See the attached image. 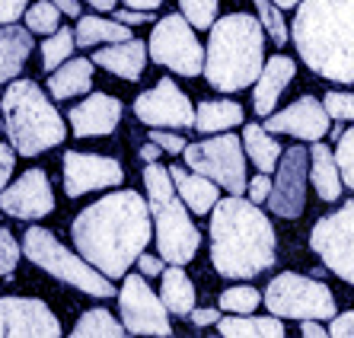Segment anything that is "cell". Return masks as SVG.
<instances>
[{
  "label": "cell",
  "mask_w": 354,
  "mask_h": 338,
  "mask_svg": "<svg viewBox=\"0 0 354 338\" xmlns=\"http://www.w3.org/2000/svg\"><path fill=\"white\" fill-rule=\"evenodd\" d=\"M23 252L29 262L39 265L41 272H48L58 281L74 284V288H80L83 294H90V297H112V294H118L112 278H106L96 265H90L83 256H74L71 249H64L58 243V236L51 230H45V227H29V230H26Z\"/></svg>",
  "instance_id": "obj_7"
},
{
  "label": "cell",
  "mask_w": 354,
  "mask_h": 338,
  "mask_svg": "<svg viewBox=\"0 0 354 338\" xmlns=\"http://www.w3.org/2000/svg\"><path fill=\"white\" fill-rule=\"evenodd\" d=\"M322 106H326L329 118H335V122H354V93L332 90V93H326Z\"/></svg>",
  "instance_id": "obj_38"
},
{
  "label": "cell",
  "mask_w": 354,
  "mask_h": 338,
  "mask_svg": "<svg viewBox=\"0 0 354 338\" xmlns=\"http://www.w3.org/2000/svg\"><path fill=\"white\" fill-rule=\"evenodd\" d=\"M211 262L221 278L249 281L278 262V236L256 201L230 195L211 211Z\"/></svg>",
  "instance_id": "obj_2"
},
{
  "label": "cell",
  "mask_w": 354,
  "mask_h": 338,
  "mask_svg": "<svg viewBox=\"0 0 354 338\" xmlns=\"http://www.w3.org/2000/svg\"><path fill=\"white\" fill-rule=\"evenodd\" d=\"M265 26L249 13H227L211 26L205 51V80L221 93L246 90L265 67Z\"/></svg>",
  "instance_id": "obj_4"
},
{
  "label": "cell",
  "mask_w": 354,
  "mask_h": 338,
  "mask_svg": "<svg viewBox=\"0 0 354 338\" xmlns=\"http://www.w3.org/2000/svg\"><path fill=\"white\" fill-rule=\"evenodd\" d=\"M74 45H77V35L71 29H55L51 39H45V45H41V67L45 71H58V64H64L71 58Z\"/></svg>",
  "instance_id": "obj_32"
},
{
  "label": "cell",
  "mask_w": 354,
  "mask_h": 338,
  "mask_svg": "<svg viewBox=\"0 0 354 338\" xmlns=\"http://www.w3.org/2000/svg\"><path fill=\"white\" fill-rule=\"evenodd\" d=\"M150 217V205L140 191H109L74 217L71 236L77 252L106 278H122L147 249L153 233Z\"/></svg>",
  "instance_id": "obj_1"
},
{
  "label": "cell",
  "mask_w": 354,
  "mask_h": 338,
  "mask_svg": "<svg viewBox=\"0 0 354 338\" xmlns=\"http://www.w3.org/2000/svg\"><path fill=\"white\" fill-rule=\"evenodd\" d=\"M61 7V13H71V17H77L80 13V0H55Z\"/></svg>",
  "instance_id": "obj_51"
},
{
  "label": "cell",
  "mask_w": 354,
  "mask_h": 338,
  "mask_svg": "<svg viewBox=\"0 0 354 338\" xmlns=\"http://www.w3.org/2000/svg\"><path fill=\"white\" fill-rule=\"evenodd\" d=\"M150 58L160 67H169L173 74L198 77L205 74V48L195 39V26L182 13L160 19L150 32Z\"/></svg>",
  "instance_id": "obj_10"
},
{
  "label": "cell",
  "mask_w": 354,
  "mask_h": 338,
  "mask_svg": "<svg viewBox=\"0 0 354 338\" xmlns=\"http://www.w3.org/2000/svg\"><path fill=\"white\" fill-rule=\"evenodd\" d=\"M93 64L106 67L109 74L122 77V80H138L144 64H147V45L140 39H128V41H112L109 48H99Z\"/></svg>",
  "instance_id": "obj_20"
},
{
  "label": "cell",
  "mask_w": 354,
  "mask_h": 338,
  "mask_svg": "<svg viewBox=\"0 0 354 338\" xmlns=\"http://www.w3.org/2000/svg\"><path fill=\"white\" fill-rule=\"evenodd\" d=\"M265 128L272 134H290L297 140H319L329 131V112L313 96H300L288 109L265 118Z\"/></svg>",
  "instance_id": "obj_18"
},
{
  "label": "cell",
  "mask_w": 354,
  "mask_h": 338,
  "mask_svg": "<svg viewBox=\"0 0 354 338\" xmlns=\"http://www.w3.org/2000/svg\"><path fill=\"white\" fill-rule=\"evenodd\" d=\"M243 147L262 173H274V166L281 163V144L265 124H246L243 128Z\"/></svg>",
  "instance_id": "obj_28"
},
{
  "label": "cell",
  "mask_w": 354,
  "mask_h": 338,
  "mask_svg": "<svg viewBox=\"0 0 354 338\" xmlns=\"http://www.w3.org/2000/svg\"><path fill=\"white\" fill-rule=\"evenodd\" d=\"M243 122V106L233 100H207L198 102L195 112V131L211 134V131H230Z\"/></svg>",
  "instance_id": "obj_27"
},
{
  "label": "cell",
  "mask_w": 354,
  "mask_h": 338,
  "mask_svg": "<svg viewBox=\"0 0 354 338\" xmlns=\"http://www.w3.org/2000/svg\"><path fill=\"white\" fill-rule=\"evenodd\" d=\"M329 332L335 338H351L354 335V310H348V313L335 316V319L329 322Z\"/></svg>",
  "instance_id": "obj_44"
},
{
  "label": "cell",
  "mask_w": 354,
  "mask_h": 338,
  "mask_svg": "<svg viewBox=\"0 0 354 338\" xmlns=\"http://www.w3.org/2000/svg\"><path fill=\"white\" fill-rule=\"evenodd\" d=\"M294 71L297 64L288 58V55H274L272 61H265L262 74L256 80V112L259 115H272L274 112V102L281 100V93L294 80Z\"/></svg>",
  "instance_id": "obj_21"
},
{
  "label": "cell",
  "mask_w": 354,
  "mask_h": 338,
  "mask_svg": "<svg viewBox=\"0 0 354 338\" xmlns=\"http://www.w3.org/2000/svg\"><path fill=\"white\" fill-rule=\"evenodd\" d=\"M77 45H83V48H96V45H102V41H128L134 39L131 35V26L124 23H112V19H99V17H80V23H77Z\"/></svg>",
  "instance_id": "obj_30"
},
{
  "label": "cell",
  "mask_w": 354,
  "mask_h": 338,
  "mask_svg": "<svg viewBox=\"0 0 354 338\" xmlns=\"http://www.w3.org/2000/svg\"><path fill=\"white\" fill-rule=\"evenodd\" d=\"M0 211L19 220H39L55 211V195L45 169H26L13 185L0 191Z\"/></svg>",
  "instance_id": "obj_17"
},
{
  "label": "cell",
  "mask_w": 354,
  "mask_h": 338,
  "mask_svg": "<svg viewBox=\"0 0 354 338\" xmlns=\"http://www.w3.org/2000/svg\"><path fill=\"white\" fill-rule=\"evenodd\" d=\"M300 332H304L306 338H319V335H326V329H322L316 319H304V326H300Z\"/></svg>",
  "instance_id": "obj_49"
},
{
  "label": "cell",
  "mask_w": 354,
  "mask_h": 338,
  "mask_svg": "<svg viewBox=\"0 0 354 338\" xmlns=\"http://www.w3.org/2000/svg\"><path fill=\"white\" fill-rule=\"evenodd\" d=\"M61 322L35 297H0V338H58Z\"/></svg>",
  "instance_id": "obj_15"
},
{
  "label": "cell",
  "mask_w": 354,
  "mask_h": 338,
  "mask_svg": "<svg viewBox=\"0 0 354 338\" xmlns=\"http://www.w3.org/2000/svg\"><path fill=\"white\" fill-rule=\"evenodd\" d=\"M192 322H195L198 329H205V326H214V322H221V313L217 310H192Z\"/></svg>",
  "instance_id": "obj_47"
},
{
  "label": "cell",
  "mask_w": 354,
  "mask_h": 338,
  "mask_svg": "<svg viewBox=\"0 0 354 338\" xmlns=\"http://www.w3.org/2000/svg\"><path fill=\"white\" fill-rule=\"evenodd\" d=\"M124 7H134V10H157L163 0H122Z\"/></svg>",
  "instance_id": "obj_50"
},
{
  "label": "cell",
  "mask_w": 354,
  "mask_h": 338,
  "mask_svg": "<svg viewBox=\"0 0 354 338\" xmlns=\"http://www.w3.org/2000/svg\"><path fill=\"white\" fill-rule=\"evenodd\" d=\"M310 179H313V189L322 201H338L342 195V169L335 163V153H332L326 144L316 140L310 147Z\"/></svg>",
  "instance_id": "obj_24"
},
{
  "label": "cell",
  "mask_w": 354,
  "mask_h": 338,
  "mask_svg": "<svg viewBox=\"0 0 354 338\" xmlns=\"http://www.w3.org/2000/svg\"><path fill=\"white\" fill-rule=\"evenodd\" d=\"M150 140H153V144H160V147H163V153H182V150L189 147V144H185V138H179V134H173V131H163V128H153V131H150Z\"/></svg>",
  "instance_id": "obj_40"
},
{
  "label": "cell",
  "mask_w": 354,
  "mask_h": 338,
  "mask_svg": "<svg viewBox=\"0 0 354 338\" xmlns=\"http://www.w3.org/2000/svg\"><path fill=\"white\" fill-rule=\"evenodd\" d=\"M144 185H147V205L157 223V246L166 265H189L198 252V227L189 217V205L173 191V176L166 166H144Z\"/></svg>",
  "instance_id": "obj_6"
},
{
  "label": "cell",
  "mask_w": 354,
  "mask_h": 338,
  "mask_svg": "<svg viewBox=\"0 0 354 338\" xmlns=\"http://www.w3.org/2000/svg\"><path fill=\"white\" fill-rule=\"evenodd\" d=\"M290 39L313 74L354 83V0H304Z\"/></svg>",
  "instance_id": "obj_3"
},
{
  "label": "cell",
  "mask_w": 354,
  "mask_h": 338,
  "mask_svg": "<svg viewBox=\"0 0 354 338\" xmlns=\"http://www.w3.org/2000/svg\"><path fill=\"white\" fill-rule=\"evenodd\" d=\"M252 3H256V13H259V19H262L265 32L274 39V45H284L290 35H288V26H284V19H281V13H278L281 7L274 0H252Z\"/></svg>",
  "instance_id": "obj_34"
},
{
  "label": "cell",
  "mask_w": 354,
  "mask_h": 338,
  "mask_svg": "<svg viewBox=\"0 0 354 338\" xmlns=\"http://www.w3.org/2000/svg\"><path fill=\"white\" fill-rule=\"evenodd\" d=\"M335 163L342 169V182L354 191V128L338 134V147H335Z\"/></svg>",
  "instance_id": "obj_37"
},
{
  "label": "cell",
  "mask_w": 354,
  "mask_h": 338,
  "mask_svg": "<svg viewBox=\"0 0 354 338\" xmlns=\"http://www.w3.org/2000/svg\"><path fill=\"white\" fill-rule=\"evenodd\" d=\"M13 163H17V150L7 147V144H0V191L7 189L10 176H13Z\"/></svg>",
  "instance_id": "obj_43"
},
{
  "label": "cell",
  "mask_w": 354,
  "mask_h": 338,
  "mask_svg": "<svg viewBox=\"0 0 354 338\" xmlns=\"http://www.w3.org/2000/svg\"><path fill=\"white\" fill-rule=\"evenodd\" d=\"M306 173H310V150L290 147L281 153L278 176L272 182V195H268V207L274 217H294L304 214L306 207Z\"/></svg>",
  "instance_id": "obj_13"
},
{
  "label": "cell",
  "mask_w": 354,
  "mask_h": 338,
  "mask_svg": "<svg viewBox=\"0 0 354 338\" xmlns=\"http://www.w3.org/2000/svg\"><path fill=\"white\" fill-rule=\"evenodd\" d=\"M124 322L112 319L109 310H86L80 316V322L74 326V335L77 338H96V335H106V338H118L124 335Z\"/></svg>",
  "instance_id": "obj_31"
},
{
  "label": "cell",
  "mask_w": 354,
  "mask_h": 338,
  "mask_svg": "<svg viewBox=\"0 0 354 338\" xmlns=\"http://www.w3.org/2000/svg\"><path fill=\"white\" fill-rule=\"evenodd\" d=\"M118 310L122 322L131 335H169V306L163 303L160 294L147 288L144 274H128L118 290Z\"/></svg>",
  "instance_id": "obj_12"
},
{
  "label": "cell",
  "mask_w": 354,
  "mask_h": 338,
  "mask_svg": "<svg viewBox=\"0 0 354 338\" xmlns=\"http://www.w3.org/2000/svg\"><path fill=\"white\" fill-rule=\"evenodd\" d=\"M122 122V102L109 93H93L71 109V128L77 138H106Z\"/></svg>",
  "instance_id": "obj_19"
},
{
  "label": "cell",
  "mask_w": 354,
  "mask_h": 338,
  "mask_svg": "<svg viewBox=\"0 0 354 338\" xmlns=\"http://www.w3.org/2000/svg\"><path fill=\"white\" fill-rule=\"evenodd\" d=\"M29 10V0H0V26L17 23L19 17H26Z\"/></svg>",
  "instance_id": "obj_41"
},
{
  "label": "cell",
  "mask_w": 354,
  "mask_h": 338,
  "mask_svg": "<svg viewBox=\"0 0 354 338\" xmlns=\"http://www.w3.org/2000/svg\"><path fill=\"white\" fill-rule=\"evenodd\" d=\"M163 303L169 306L173 316H189L195 310V288H192L189 274L182 272V265H169L163 272V290H160Z\"/></svg>",
  "instance_id": "obj_29"
},
{
  "label": "cell",
  "mask_w": 354,
  "mask_h": 338,
  "mask_svg": "<svg viewBox=\"0 0 354 338\" xmlns=\"http://www.w3.org/2000/svg\"><path fill=\"white\" fill-rule=\"evenodd\" d=\"M265 306L281 319H335V297L322 281L281 272L265 290Z\"/></svg>",
  "instance_id": "obj_8"
},
{
  "label": "cell",
  "mask_w": 354,
  "mask_h": 338,
  "mask_svg": "<svg viewBox=\"0 0 354 338\" xmlns=\"http://www.w3.org/2000/svg\"><path fill=\"white\" fill-rule=\"evenodd\" d=\"M3 131L19 157H39L45 150L58 147L67 128L61 112L48 102L35 80H13L0 100Z\"/></svg>",
  "instance_id": "obj_5"
},
{
  "label": "cell",
  "mask_w": 354,
  "mask_h": 338,
  "mask_svg": "<svg viewBox=\"0 0 354 338\" xmlns=\"http://www.w3.org/2000/svg\"><path fill=\"white\" fill-rule=\"evenodd\" d=\"M169 176H173L176 191H179V198L189 205L192 214H211L214 205L221 201L217 198L221 191H217L214 179H207V176L195 173V169H182V166H173Z\"/></svg>",
  "instance_id": "obj_22"
},
{
  "label": "cell",
  "mask_w": 354,
  "mask_h": 338,
  "mask_svg": "<svg viewBox=\"0 0 354 338\" xmlns=\"http://www.w3.org/2000/svg\"><path fill=\"white\" fill-rule=\"evenodd\" d=\"M221 335L230 338H281L284 335V322L281 316H249V313H233V319L217 322Z\"/></svg>",
  "instance_id": "obj_26"
},
{
  "label": "cell",
  "mask_w": 354,
  "mask_h": 338,
  "mask_svg": "<svg viewBox=\"0 0 354 338\" xmlns=\"http://www.w3.org/2000/svg\"><path fill=\"white\" fill-rule=\"evenodd\" d=\"M274 3H278L281 10H288V7H297V3H300V0H274Z\"/></svg>",
  "instance_id": "obj_53"
},
{
  "label": "cell",
  "mask_w": 354,
  "mask_h": 338,
  "mask_svg": "<svg viewBox=\"0 0 354 338\" xmlns=\"http://www.w3.org/2000/svg\"><path fill=\"white\" fill-rule=\"evenodd\" d=\"M17 262H19V243L13 239V233L3 227V230H0V278H10L13 268H17Z\"/></svg>",
  "instance_id": "obj_39"
},
{
  "label": "cell",
  "mask_w": 354,
  "mask_h": 338,
  "mask_svg": "<svg viewBox=\"0 0 354 338\" xmlns=\"http://www.w3.org/2000/svg\"><path fill=\"white\" fill-rule=\"evenodd\" d=\"M310 246L326 268L354 284V201H345L335 214L322 217L310 233Z\"/></svg>",
  "instance_id": "obj_11"
},
{
  "label": "cell",
  "mask_w": 354,
  "mask_h": 338,
  "mask_svg": "<svg viewBox=\"0 0 354 338\" xmlns=\"http://www.w3.org/2000/svg\"><path fill=\"white\" fill-rule=\"evenodd\" d=\"M182 157L189 169L214 179L221 189L233 191V195L246 191V157H243V140L236 134L223 131L221 138L189 144L182 150Z\"/></svg>",
  "instance_id": "obj_9"
},
{
  "label": "cell",
  "mask_w": 354,
  "mask_h": 338,
  "mask_svg": "<svg viewBox=\"0 0 354 338\" xmlns=\"http://www.w3.org/2000/svg\"><path fill=\"white\" fill-rule=\"evenodd\" d=\"M112 17L118 19V23H124V26H138V23H147L153 13L150 10H134V7H128V10H112Z\"/></svg>",
  "instance_id": "obj_45"
},
{
  "label": "cell",
  "mask_w": 354,
  "mask_h": 338,
  "mask_svg": "<svg viewBox=\"0 0 354 338\" xmlns=\"http://www.w3.org/2000/svg\"><path fill=\"white\" fill-rule=\"evenodd\" d=\"M124 169L112 157H96V153H80L67 150L64 153V191L67 198H80L96 189H115L122 185Z\"/></svg>",
  "instance_id": "obj_16"
},
{
  "label": "cell",
  "mask_w": 354,
  "mask_h": 338,
  "mask_svg": "<svg viewBox=\"0 0 354 338\" xmlns=\"http://www.w3.org/2000/svg\"><path fill=\"white\" fill-rule=\"evenodd\" d=\"M93 86V61L86 58H67L61 71H51L48 77V93L55 100H71L80 96Z\"/></svg>",
  "instance_id": "obj_25"
},
{
  "label": "cell",
  "mask_w": 354,
  "mask_h": 338,
  "mask_svg": "<svg viewBox=\"0 0 354 338\" xmlns=\"http://www.w3.org/2000/svg\"><path fill=\"white\" fill-rule=\"evenodd\" d=\"M134 115L150 128H195V109L169 77H163L153 90L140 93L134 100Z\"/></svg>",
  "instance_id": "obj_14"
},
{
  "label": "cell",
  "mask_w": 354,
  "mask_h": 338,
  "mask_svg": "<svg viewBox=\"0 0 354 338\" xmlns=\"http://www.w3.org/2000/svg\"><path fill=\"white\" fill-rule=\"evenodd\" d=\"M265 297H259L256 288H230L221 294V310L227 313H252Z\"/></svg>",
  "instance_id": "obj_36"
},
{
  "label": "cell",
  "mask_w": 354,
  "mask_h": 338,
  "mask_svg": "<svg viewBox=\"0 0 354 338\" xmlns=\"http://www.w3.org/2000/svg\"><path fill=\"white\" fill-rule=\"evenodd\" d=\"M138 268H140V274H144V278H157V274H163V256L153 259V256H144V252H140Z\"/></svg>",
  "instance_id": "obj_46"
},
{
  "label": "cell",
  "mask_w": 354,
  "mask_h": 338,
  "mask_svg": "<svg viewBox=\"0 0 354 338\" xmlns=\"http://www.w3.org/2000/svg\"><path fill=\"white\" fill-rule=\"evenodd\" d=\"M268 195H272V179H268V173H259L249 182V201L262 205V201H268Z\"/></svg>",
  "instance_id": "obj_42"
},
{
  "label": "cell",
  "mask_w": 354,
  "mask_h": 338,
  "mask_svg": "<svg viewBox=\"0 0 354 338\" xmlns=\"http://www.w3.org/2000/svg\"><path fill=\"white\" fill-rule=\"evenodd\" d=\"M90 7H96V10H102V13H112V10L118 7V0H86Z\"/></svg>",
  "instance_id": "obj_52"
},
{
  "label": "cell",
  "mask_w": 354,
  "mask_h": 338,
  "mask_svg": "<svg viewBox=\"0 0 354 338\" xmlns=\"http://www.w3.org/2000/svg\"><path fill=\"white\" fill-rule=\"evenodd\" d=\"M32 55V29H19L7 23L0 29V83L13 80Z\"/></svg>",
  "instance_id": "obj_23"
},
{
  "label": "cell",
  "mask_w": 354,
  "mask_h": 338,
  "mask_svg": "<svg viewBox=\"0 0 354 338\" xmlns=\"http://www.w3.org/2000/svg\"><path fill=\"white\" fill-rule=\"evenodd\" d=\"M160 153H163V147H160V144H153L150 138H147V144L140 147V160H144V163H157Z\"/></svg>",
  "instance_id": "obj_48"
},
{
  "label": "cell",
  "mask_w": 354,
  "mask_h": 338,
  "mask_svg": "<svg viewBox=\"0 0 354 338\" xmlns=\"http://www.w3.org/2000/svg\"><path fill=\"white\" fill-rule=\"evenodd\" d=\"M58 19H61V7L55 0H41V3H32L26 10V29H32L39 35H51L58 29Z\"/></svg>",
  "instance_id": "obj_33"
},
{
  "label": "cell",
  "mask_w": 354,
  "mask_h": 338,
  "mask_svg": "<svg viewBox=\"0 0 354 338\" xmlns=\"http://www.w3.org/2000/svg\"><path fill=\"white\" fill-rule=\"evenodd\" d=\"M179 10L195 29H211L217 23V0H179Z\"/></svg>",
  "instance_id": "obj_35"
}]
</instances>
